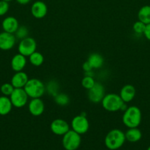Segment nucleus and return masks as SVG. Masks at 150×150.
I'll use <instances>...</instances> for the list:
<instances>
[{"instance_id": "f257e3e1", "label": "nucleus", "mask_w": 150, "mask_h": 150, "mask_svg": "<svg viewBox=\"0 0 150 150\" xmlns=\"http://www.w3.org/2000/svg\"><path fill=\"white\" fill-rule=\"evenodd\" d=\"M141 111L138 107L132 105L124 111L122 122L129 128L138 127L141 122Z\"/></svg>"}, {"instance_id": "f03ea898", "label": "nucleus", "mask_w": 150, "mask_h": 150, "mask_svg": "<svg viewBox=\"0 0 150 150\" xmlns=\"http://www.w3.org/2000/svg\"><path fill=\"white\" fill-rule=\"evenodd\" d=\"M126 141L124 133L119 129H113L107 133L104 139V144L107 149L116 150L121 147Z\"/></svg>"}, {"instance_id": "7ed1b4c3", "label": "nucleus", "mask_w": 150, "mask_h": 150, "mask_svg": "<svg viewBox=\"0 0 150 150\" xmlns=\"http://www.w3.org/2000/svg\"><path fill=\"white\" fill-rule=\"evenodd\" d=\"M28 97L30 98H41L46 92V86L38 79H29L24 87Z\"/></svg>"}, {"instance_id": "20e7f679", "label": "nucleus", "mask_w": 150, "mask_h": 150, "mask_svg": "<svg viewBox=\"0 0 150 150\" xmlns=\"http://www.w3.org/2000/svg\"><path fill=\"white\" fill-rule=\"evenodd\" d=\"M101 103L103 108L109 112H116L120 111L122 105L124 103L119 95L115 93H110L104 95Z\"/></svg>"}, {"instance_id": "39448f33", "label": "nucleus", "mask_w": 150, "mask_h": 150, "mask_svg": "<svg viewBox=\"0 0 150 150\" xmlns=\"http://www.w3.org/2000/svg\"><path fill=\"white\" fill-rule=\"evenodd\" d=\"M62 144L66 150H76L81 144L80 135L73 130H69L63 136Z\"/></svg>"}, {"instance_id": "423d86ee", "label": "nucleus", "mask_w": 150, "mask_h": 150, "mask_svg": "<svg viewBox=\"0 0 150 150\" xmlns=\"http://www.w3.org/2000/svg\"><path fill=\"white\" fill-rule=\"evenodd\" d=\"M71 126L74 131L76 132L79 135L86 133L88 131L90 127V124L86 116L81 114L76 115L72 119Z\"/></svg>"}, {"instance_id": "0eeeda50", "label": "nucleus", "mask_w": 150, "mask_h": 150, "mask_svg": "<svg viewBox=\"0 0 150 150\" xmlns=\"http://www.w3.org/2000/svg\"><path fill=\"white\" fill-rule=\"evenodd\" d=\"M37 49V42L35 39L30 37L21 40L18 46V51L19 54H22L24 57H29L33 54Z\"/></svg>"}, {"instance_id": "6e6552de", "label": "nucleus", "mask_w": 150, "mask_h": 150, "mask_svg": "<svg viewBox=\"0 0 150 150\" xmlns=\"http://www.w3.org/2000/svg\"><path fill=\"white\" fill-rule=\"evenodd\" d=\"M28 98L29 97L24 88L14 89L10 96V99L13 104V106L18 108H22L27 104Z\"/></svg>"}, {"instance_id": "1a4fd4ad", "label": "nucleus", "mask_w": 150, "mask_h": 150, "mask_svg": "<svg viewBox=\"0 0 150 150\" xmlns=\"http://www.w3.org/2000/svg\"><path fill=\"white\" fill-rule=\"evenodd\" d=\"M104 95H105V89L101 83L98 82H96L94 86L88 89V100L93 103H99L101 102Z\"/></svg>"}, {"instance_id": "9d476101", "label": "nucleus", "mask_w": 150, "mask_h": 150, "mask_svg": "<svg viewBox=\"0 0 150 150\" xmlns=\"http://www.w3.org/2000/svg\"><path fill=\"white\" fill-rule=\"evenodd\" d=\"M16 38L14 34L2 32L0 33V49L8 51L14 47Z\"/></svg>"}, {"instance_id": "9b49d317", "label": "nucleus", "mask_w": 150, "mask_h": 150, "mask_svg": "<svg viewBox=\"0 0 150 150\" xmlns=\"http://www.w3.org/2000/svg\"><path fill=\"white\" fill-rule=\"evenodd\" d=\"M50 129L51 132L57 136H63L70 130L67 122L62 119H56L53 120L50 125Z\"/></svg>"}, {"instance_id": "f8f14e48", "label": "nucleus", "mask_w": 150, "mask_h": 150, "mask_svg": "<svg viewBox=\"0 0 150 150\" xmlns=\"http://www.w3.org/2000/svg\"><path fill=\"white\" fill-rule=\"evenodd\" d=\"M31 14L37 19L44 18L48 13V7L45 2L42 1H36L31 6Z\"/></svg>"}, {"instance_id": "ddd939ff", "label": "nucleus", "mask_w": 150, "mask_h": 150, "mask_svg": "<svg viewBox=\"0 0 150 150\" xmlns=\"http://www.w3.org/2000/svg\"><path fill=\"white\" fill-rule=\"evenodd\" d=\"M28 110L34 117L42 115L45 110L44 101L41 98H32L28 104Z\"/></svg>"}, {"instance_id": "4468645a", "label": "nucleus", "mask_w": 150, "mask_h": 150, "mask_svg": "<svg viewBox=\"0 0 150 150\" xmlns=\"http://www.w3.org/2000/svg\"><path fill=\"white\" fill-rule=\"evenodd\" d=\"M28 75L24 71L16 72L11 79V84L15 89L18 88H24L29 81Z\"/></svg>"}, {"instance_id": "2eb2a0df", "label": "nucleus", "mask_w": 150, "mask_h": 150, "mask_svg": "<svg viewBox=\"0 0 150 150\" xmlns=\"http://www.w3.org/2000/svg\"><path fill=\"white\" fill-rule=\"evenodd\" d=\"M1 27L4 32L14 34L19 27V23L16 18L13 16H8L3 20Z\"/></svg>"}, {"instance_id": "dca6fc26", "label": "nucleus", "mask_w": 150, "mask_h": 150, "mask_svg": "<svg viewBox=\"0 0 150 150\" xmlns=\"http://www.w3.org/2000/svg\"><path fill=\"white\" fill-rule=\"evenodd\" d=\"M136 94L135 88L131 84H126L121 89L119 96L124 103H129L134 99Z\"/></svg>"}, {"instance_id": "f3484780", "label": "nucleus", "mask_w": 150, "mask_h": 150, "mask_svg": "<svg viewBox=\"0 0 150 150\" xmlns=\"http://www.w3.org/2000/svg\"><path fill=\"white\" fill-rule=\"evenodd\" d=\"M26 64V58L24 55L21 54H17L14 55L12 58L10 62V65L11 68L15 72L23 71V69L24 68Z\"/></svg>"}, {"instance_id": "a211bd4d", "label": "nucleus", "mask_w": 150, "mask_h": 150, "mask_svg": "<svg viewBox=\"0 0 150 150\" xmlns=\"http://www.w3.org/2000/svg\"><path fill=\"white\" fill-rule=\"evenodd\" d=\"M87 61L91 64L93 69L100 68L102 67L104 62L103 57L98 53H93V54H90Z\"/></svg>"}, {"instance_id": "6ab92c4d", "label": "nucleus", "mask_w": 150, "mask_h": 150, "mask_svg": "<svg viewBox=\"0 0 150 150\" xmlns=\"http://www.w3.org/2000/svg\"><path fill=\"white\" fill-rule=\"evenodd\" d=\"M12 108H13V104L10 98L4 95L0 97V115H7L11 111Z\"/></svg>"}, {"instance_id": "aec40b11", "label": "nucleus", "mask_w": 150, "mask_h": 150, "mask_svg": "<svg viewBox=\"0 0 150 150\" xmlns=\"http://www.w3.org/2000/svg\"><path fill=\"white\" fill-rule=\"evenodd\" d=\"M126 140L131 143H135V142H138L141 140L142 137V133L141 131L137 127H132V128H129V130L124 133Z\"/></svg>"}, {"instance_id": "412c9836", "label": "nucleus", "mask_w": 150, "mask_h": 150, "mask_svg": "<svg viewBox=\"0 0 150 150\" xmlns=\"http://www.w3.org/2000/svg\"><path fill=\"white\" fill-rule=\"evenodd\" d=\"M138 21L143 22L146 25L150 23V6H143L138 13Z\"/></svg>"}, {"instance_id": "4be33fe9", "label": "nucleus", "mask_w": 150, "mask_h": 150, "mask_svg": "<svg viewBox=\"0 0 150 150\" xmlns=\"http://www.w3.org/2000/svg\"><path fill=\"white\" fill-rule=\"evenodd\" d=\"M29 61L32 65L39 67L42 65L44 62V57L42 54L38 51H35L29 57Z\"/></svg>"}, {"instance_id": "5701e85b", "label": "nucleus", "mask_w": 150, "mask_h": 150, "mask_svg": "<svg viewBox=\"0 0 150 150\" xmlns=\"http://www.w3.org/2000/svg\"><path fill=\"white\" fill-rule=\"evenodd\" d=\"M54 101L57 105H60V106H66V105H69V102H70V98L66 94L59 92L54 97Z\"/></svg>"}, {"instance_id": "b1692460", "label": "nucleus", "mask_w": 150, "mask_h": 150, "mask_svg": "<svg viewBox=\"0 0 150 150\" xmlns=\"http://www.w3.org/2000/svg\"><path fill=\"white\" fill-rule=\"evenodd\" d=\"M46 92L51 96H55L57 93H59V86L57 82L55 81H50L48 82L46 86Z\"/></svg>"}, {"instance_id": "393cba45", "label": "nucleus", "mask_w": 150, "mask_h": 150, "mask_svg": "<svg viewBox=\"0 0 150 150\" xmlns=\"http://www.w3.org/2000/svg\"><path fill=\"white\" fill-rule=\"evenodd\" d=\"M15 36H16V39L22 40L24 38H27L28 34H29V30H28L27 27L25 26H19L16 32H15Z\"/></svg>"}, {"instance_id": "a878e982", "label": "nucleus", "mask_w": 150, "mask_h": 150, "mask_svg": "<svg viewBox=\"0 0 150 150\" xmlns=\"http://www.w3.org/2000/svg\"><path fill=\"white\" fill-rule=\"evenodd\" d=\"M81 83H82V87L88 90V89H90L94 86V84L96 83V81H94L93 76H85V77L82 79Z\"/></svg>"}, {"instance_id": "bb28decb", "label": "nucleus", "mask_w": 150, "mask_h": 150, "mask_svg": "<svg viewBox=\"0 0 150 150\" xmlns=\"http://www.w3.org/2000/svg\"><path fill=\"white\" fill-rule=\"evenodd\" d=\"M15 88L13 87V85L11 84V83H3L1 86L0 88V90L1 92L2 93L3 95L7 97H10V95L12 94V92H13Z\"/></svg>"}, {"instance_id": "cd10ccee", "label": "nucleus", "mask_w": 150, "mask_h": 150, "mask_svg": "<svg viewBox=\"0 0 150 150\" xmlns=\"http://www.w3.org/2000/svg\"><path fill=\"white\" fill-rule=\"evenodd\" d=\"M146 29V24L143 22L138 21L132 26V29L137 34H144Z\"/></svg>"}, {"instance_id": "c85d7f7f", "label": "nucleus", "mask_w": 150, "mask_h": 150, "mask_svg": "<svg viewBox=\"0 0 150 150\" xmlns=\"http://www.w3.org/2000/svg\"><path fill=\"white\" fill-rule=\"evenodd\" d=\"M10 5L7 1L0 0V16H3L8 12Z\"/></svg>"}, {"instance_id": "c756f323", "label": "nucleus", "mask_w": 150, "mask_h": 150, "mask_svg": "<svg viewBox=\"0 0 150 150\" xmlns=\"http://www.w3.org/2000/svg\"><path fill=\"white\" fill-rule=\"evenodd\" d=\"M144 35L146 37V38L150 41V23L146 25V29L144 32Z\"/></svg>"}, {"instance_id": "7c9ffc66", "label": "nucleus", "mask_w": 150, "mask_h": 150, "mask_svg": "<svg viewBox=\"0 0 150 150\" xmlns=\"http://www.w3.org/2000/svg\"><path fill=\"white\" fill-rule=\"evenodd\" d=\"M82 69H83V70L85 72H88V71H91V70H93V68L91 66V64L88 63V61L85 62L83 63V64H82Z\"/></svg>"}, {"instance_id": "2f4dec72", "label": "nucleus", "mask_w": 150, "mask_h": 150, "mask_svg": "<svg viewBox=\"0 0 150 150\" xmlns=\"http://www.w3.org/2000/svg\"><path fill=\"white\" fill-rule=\"evenodd\" d=\"M16 1L21 5H26L30 2L31 0H16Z\"/></svg>"}, {"instance_id": "473e14b6", "label": "nucleus", "mask_w": 150, "mask_h": 150, "mask_svg": "<svg viewBox=\"0 0 150 150\" xmlns=\"http://www.w3.org/2000/svg\"><path fill=\"white\" fill-rule=\"evenodd\" d=\"M3 1H7V2H9V1H12V0H3Z\"/></svg>"}, {"instance_id": "72a5a7b5", "label": "nucleus", "mask_w": 150, "mask_h": 150, "mask_svg": "<svg viewBox=\"0 0 150 150\" xmlns=\"http://www.w3.org/2000/svg\"><path fill=\"white\" fill-rule=\"evenodd\" d=\"M147 150H150V146H149V147H148V149H147Z\"/></svg>"}]
</instances>
